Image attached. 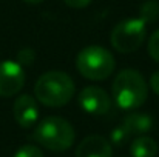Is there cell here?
I'll return each mask as SVG.
<instances>
[{
    "label": "cell",
    "instance_id": "obj_1",
    "mask_svg": "<svg viewBox=\"0 0 159 157\" xmlns=\"http://www.w3.org/2000/svg\"><path fill=\"white\" fill-rule=\"evenodd\" d=\"M113 99L120 109L131 111L145 103L148 86L142 74L136 69H122L113 80Z\"/></svg>",
    "mask_w": 159,
    "mask_h": 157
},
{
    "label": "cell",
    "instance_id": "obj_2",
    "mask_svg": "<svg viewBox=\"0 0 159 157\" xmlns=\"http://www.w3.org/2000/svg\"><path fill=\"white\" fill-rule=\"evenodd\" d=\"M34 94L42 105L50 108H59L73 99L74 82L63 71H48L37 79Z\"/></svg>",
    "mask_w": 159,
    "mask_h": 157
},
{
    "label": "cell",
    "instance_id": "obj_3",
    "mask_svg": "<svg viewBox=\"0 0 159 157\" xmlns=\"http://www.w3.org/2000/svg\"><path fill=\"white\" fill-rule=\"evenodd\" d=\"M33 139L50 151H66L74 142V128L68 120L50 116L36 125Z\"/></svg>",
    "mask_w": 159,
    "mask_h": 157
},
{
    "label": "cell",
    "instance_id": "obj_4",
    "mask_svg": "<svg viewBox=\"0 0 159 157\" xmlns=\"http://www.w3.org/2000/svg\"><path fill=\"white\" fill-rule=\"evenodd\" d=\"M113 54L99 45H90L77 54L76 68L88 80H105L114 71Z\"/></svg>",
    "mask_w": 159,
    "mask_h": 157
},
{
    "label": "cell",
    "instance_id": "obj_5",
    "mask_svg": "<svg viewBox=\"0 0 159 157\" xmlns=\"http://www.w3.org/2000/svg\"><path fill=\"white\" fill-rule=\"evenodd\" d=\"M147 36V23L141 17H131L119 22L111 31V45L122 54L138 51Z\"/></svg>",
    "mask_w": 159,
    "mask_h": 157
},
{
    "label": "cell",
    "instance_id": "obj_6",
    "mask_svg": "<svg viewBox=\"0 0 159 157\" xmlns=\"http://www.w3.org/2000/svg\"><path fill=\"white\" fill-rule=\"evenodd\" d=\"M25 85V71L17 60L0 62V97H12Z\"/></svg>",
    "mask_w": 159,
    "mask_h": 157
},
{
    "label": "cell",
    "instance_id": "obj_7",
    "mask_svg": "<svg viewBox=\"0 0 159 157\" xmlns=\"http://www.w3.org/2000/svg\"><path fill=\"white\" fill-rule=\"evenodd\" d=\"M80 108L93 116H102L111 109V99L105 89L99 86H85L77 97Z\"/></svg>",
    "mask_w": 159,
    "mask_h": 157
},
{
    "label": "cell",
    "instance_id": "obj_8",
    "mask_svg": "<svg viewBox=\"0 0 159 157\" xmlns=\"http://www.w3.org/2000/svg\"><path fill=\"white\" fill-rule=\"evenodd\" d=\"M12 114H14L16 122L22 128L34 126V123H37V119H39V108H37L36 99L30 94L19 96L12 106Z\"/></svg>",
    "mask_w": 159,
    "mask_h": 157
},
{
    "label": "cell",
    "instance_id": "obj_9",
    "mask_svg": "<svg viewBox=\"0 0 159 157\" xmlns=\"http://www.w3.org/2000/svg\"><path fill=\"white\" fill-rule=\"evenodd\" d=\"M76 157H113V150L105 137L93 134L79 143Z\"/></svg>",
    "mask_w": 159,
    "mask_h": 157
},
{
    "label": "cell",
    "instance_id": "obj_10",
    "mask_svg": "<svg viewBox=\"0 0 159 157\" xmlns=\"http://www.w3.org/2000/svg\"><path fill=\"white\" fill-rule=\"evenodd\" d=\"M124 129L131 136H142L145 133H148L153 126V119L148 114H142V112H131L124 119L122 123Z\"/></svg>",
    "mask_w": 159,
    "mask_h": 157
},
{
    "label": "cell",
    "instance_id": "obj_11",
    "mask_svg": "<svg viewBox=\"0 0 159 157\" xmlns=\"http://www.w3.org/2000/svg\"><path fill=\"white\" fill-rule=\"evenodd\" d=\"M130 153L133 157H155L158 153V145L148 136H138L131 142Z\"/></svg>",
    "mask_w": 159,
    "mask_h": 157
},
{
    "label": "cell",
    "instance_id": "obj_12",
    "mask_svg": "<svg viewBox=\"0 0 159 157\" xmlns=\"http://www.w3.org/2000/svg\"><path fill=\"white\" fill-rule=\"evenodd\" d=\"M141 19L145 23H153L159 19V2L158 0H147L141 6Z\"/></svg>",
    "mask_w": 159,
    "mask_h": 157
},
{
    "label": "cell",
    "instance_id": "obj_13",
    "mask_svg": "<svg viewBox=\"0 0 159 157\" xmlns=\"http://www.w3.org/2000/svg\"><path fill=\"white\" fill-rule=\"evenodd\" d=\"M14 157H45L42 150L36 145H23L17 150Z\"/></svg>",
    "mask_w": 159,
    "mask_h": 157
},
{
    "label": "cell",
    "instance_id": "obj_14",
    "mask_svg": "<svg viewBox=\"0 0 159 157\" xmlns=\"http://www.w3.org/2000/svg\"><path fill=\"white\" fill-rule=\"evenodd\" d=\"M147 48H148V54L152 55V59L159 63V29L155 31V33L152 34V37L148 39Z\"/></svg>",
    "mask_w": 159,
    "mask_h": 157
},
{
    "label": "cell",
    "instance_id": "obj_15",
    "mask_svg": "<svg viewBox=\"0 0 159 157\" xmlns=\"http://www.w3.org/2000/svg\"><path fill=\"white\" fill-rule=\"evenodd\" d=\"M128 137H130V134L124 129V126H119V128L113 129V133H111V136H110V140H111L116 146H120V145H124V143L128 140Z\"/></svg>",
    "mask_w": 159,
    "mask_h": 157
},
{
    "label": "cell",
    "instance_id": "obj_16",
    "mask_svg": "<svg viewBox=\"0 0 159 157\" xmlns=\"http://www.w3.org/2000/svg\"><path fill=\"white\" fill-rule=\"evenodd\" d=\"M36 59V52L33 51L31 48H23L20 50L17 54V62L23 66V65H31Z\"/></svg>",
    "mask_w": 159,
    "mask_h": 157
},
{
    "label": "cell",
    "instance_id": "obj_17",
    "mask_svg": "<svg viewBox=\"0 0 159 157\" xmlns=\"http://www.w3.org/2000/svg\"><path fill=\"white\" fill-rule=\"evenodd\" d=\"M63 3L70 8H74V9H80V8H85L91 3V0H63Z\"/></svg>",
    "mask_w": 159,
    "mask_h": 157
},
{
    "label": "cell",
    "instance_id": "obj_18",
    "mask_svg": "<svg viewBox=\"0 0 159 157\" xmlns=\"http://www.w3.org/2000/svg\"><path fill=\"white\" fill-rule=\"evenodd\" d=\"M150 86H152V89L159 96V71L152 74V77H150Z\"/></svg>",
    "mask_w": 159,
    "mask_h": 157
},
{
    "label": "cell",
    "instance_id": "obj_19",
    "mask_svg": "<svg viewBox=\"0 0 159 157\" xmlns=\"http://www.w3.org/2000/svg\"><path fill=\"white\" fill-rule=\"evenodd\" d=\"M23 2H26V3H30V5H37V3H42L43 0H23Z\"/></svg>",
    "mask_w": 159,
    "mask_h": 157
}]
</instances>
